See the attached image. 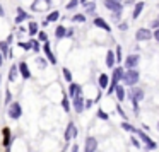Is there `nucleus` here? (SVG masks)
Segmentation results:
<instances>
[{
    "mask_svg": "<svg viewBox=\"0 0 159 152\" xmlns=\"http://www.w3.org/2000/svg\"><path fill=\"white\" fill-rule=\"evenodd\" d=\"M123 69L121 67H116V69L113 70V75H111V84L108 86V89H106V94H113L115 92V89H116V86H118V80H121L123 79Z\"/></svg>",
    "mask_w": 159,
    "mask_h": 152,
    "instance_id": "obj_1",
    "label": "nucleus"
},
{
    "mask_svg": "<svg viewBox=\"0 0 159 152\" xmlns=\"http://www.w3.org/2000/svg\"><path fill=\"white\" fill-rule=\"evenodd\" d=\"M139 79H140V75H139V72L135 69H132V70H127V72L123 74V82H125V86H128V87H132V86H135V84L139 82Z\"/></svg>",
    "mask_w": 159,
    "mask_h": 152,
    "instance_id": "obj_2",
    "label": "nucleus"
},
{
    "mask_svg": "<svg viewBox=\"0 0 159 152\" xmlns=\"http://www.w3.org/2000/svg\"><path fill=\"white\" fill-rule=\"evenodd\" d=\"M7 114L11 120H19L22 116V108L19 103H11L9 104V110H7Z\"/></svg>",
    "mask_w": 159,
    "mask_h": 152,
    "instance_id": "obj_3",
    "label": "nucleus"
},
{
    "mask_svg": "<svg viewBox=\"0 0 159 152\" xmlns=\"http://www.w3.org/2000/svg\"><path fill=\"white\" fill-rule=\"evenodd\" d=\"M130 101H132V104H134V108L137 110L139 108V101H142V97H144V91L142 89H139V87H130Z\"/></svg>",
    "mask_w": 159,
    "mask_h": 152,
    "instance_id": "obj_4",
    "label": "nucleus"
},
{
    "mask_svg": "<svg viewBox=\"0 0 159 152\" xmlns=\"http://www.w3.org/2000/svg\"><path fill=\"white\" fill-rule=\"evenodd\" d=\"M135 133L139 135L140 142H144V144H145V147H147V149H151V150L157 149V144H156V142L152 140V138L149 137V135H145V132H142V130H135Z\"/></svg>",
    "mask_w": 159,
    "mask_h": 152,
    "instance_id": "obj_5",
    "label": "nucleus"
},
{
    "mask_svg": "<svg viewBox=\"0 0 159 152\" xmlns=\"http://www.w3.org/2000/svg\"><path fill=\"white\" fill-rule=\"evenodd\" d=\"M104 7L113 14H121V11H123V5L120 2H113V0H104Z\"/></svg>",
    "mask_w": 159,
    "mask_h": 152,
    "instance_id": "obj_6",
    "label": "nucleus"
},
{
    "mask_svg": "<svg viewBox=\"0 0 159 152\" xmlns=\"http://www.w3.org/2000/svg\"><path fill=\"white\" fill-rule=\"evenodd\" d=\"M77 133H79V132H77L75 125H74L72 121H70V123L67 125V128H65V135H63V138H65V142H70L72 138H75V137H77Z\"/></svg>",
    "mask_w": 159,
    "mask_h": 152,
    "instance_id": "obj_7",
    "label": "nucleus"
},
{
    "mask_svg": "<svg viewBox=\"0 0 159 152\" xmlns=\"http://www.w3.org/2000/svg\"><path fill=\"white\" fill-rule=\"evenodd\" d=\"M98 150V140L94 137H87L84 144V152H96Z\"/></svg>",
    "mask_w": 159,
    "mask_h": 152,
    "instance_id": "obj_8",
    "label": "nucleus"
},
{
    "mask_svg": "<svg viewBox=\"0 0 159 152\" xmlns=\"http://www.w3.org/2000/svg\"><path fill=\"white\" fill-rule=\"evenodd\" d=\"M86 99H84L82 96H75L74 97V101H72V106H74V110L77 111V113H82L84 110H86Z\"/></svg>",
    "mask_w": 159,
    "mask_h": 152,
    "instance_id": "obj_9",
    "label": "nucleus"
},
{
    "mask_svg": "<svg viewBox=\"0 0 159 152\" xmlns=\"http://www.w3.org/2000/svg\"><path fill=\"white\" fill-rule=\"evenodd\" d=\"M135 38H137V41H147V39L152 38V33L149 31V29H145V28H140L137 33H135Z\"/></svg>",
    "mask_w": 159,
    "mask_h": 152,
    "instance_id": "obj_10",
    "label": "nucleus"
},
{
    "mask_svg": "<svg viewBox=\"0 0 159 152\" xmlns=\"http://www.w3.org/2000/svg\"><path fill=\"white\" fill-rule=\"evenodd\" d=\"M48 7H50V0H34L31 9L34 12H41V11H46Z\"/></svg>",
    "mask_w": 159,
    "mask_h": 152,
    "instance_id": "obj_11",
    "label": "nucleus"
},
{
    "mask_svg": "<svg viewBox=\"0 0 159 152\" xmlns=\"http://www.w3.org/2000/svg\"><path fill=\"white\" fill-rule=\"evenodd\" d=\"M139 55H128L127 58H125V67H127L128 70H132V69H135V67L139 65Z\"/></svg>",
    "mask_w": 159,
    "mask_h": 152,
    "instance_id": "obj_12",
    "label": "nucleus"
},
{
    "mask_svg": "<svg viewBox=\"0 0 159 152\" xmlns=\"http://www.w3.org/2000/svg\"><path fill=\"white\" fill-rule=\"evenodd\" d=\"M69 94H70V97H75V96H82V87L79 86V84H75V82H70V86H69Z\"/></svg>",
    "mask_w": 159,
    "mask_h": 152,
    "instance_id": "obj_13",
    "label": "nucleus"
},
{
    "mask_svg": "<svg viewBox=\"0 0 159 152\" xmlns=\"http://www.w3.org/2000/svg\"><path fill=\"white\" fill-rule=\"evenodd\" d=\"M43 51H45V55H46V58H48V62L52 63V65H57V58H55V55L52 53V50H50V43H48V41L43 45Z\"/></svg>",
    "mask_w": 159,
    "mask_h": 152,
    "instance_id": "obj_14",
    "label": "nucleus"
},
{
    "mask_svg": "<svg viewBox=\"0 0 159 152\" xmlns=\"http://www.w3.org/2000/svg\"><path fill=\"white\" fill-rule=\"evenodd\" d=\"M17 67H19V74L22 75V79H29L31 77V72H29V67L26 62H21Z\"/></svg>",
    "mask_w": 159,
    "mask_h": 152,
    "instance_id": "obj_15",
    "label": "nucleus"
},
{
    "mask_svg": "<svg viewBox=\"0 0 159 152\" xmlns=\"http://www.w3.org/2000/svg\"><path fill=\"white\" fill-rule=\"evenodd\" d=\"M94 26H96V28H101V29H104L106 33H110V31H111L110 24H108V22L104 21L103 17H96V19H94Z\"/></svg>",
    "mask_w": 159,
    "mask_h": 152,
    "instance_id": "obj_16",
    "label": "nucleus"
},
{
    "mask_svg": "<svg viewBox=\"0 0 159 152\" xmlns=\"http://www.w3.org/2000/svg\"><path fill=\"white\" fill-rule=\"evenodd\" d=\"M98 84H99L101 89H106L110 86V77H108V74H101L99 79H98Z\"/></svg>",
    "mask_w": 159,
    "mask_h": 152,
    "instance_id": "obj_17",
    "label": "nucleus"
},
{
    "mask_svg": "<svg viewBox=\"0 0 159 152\" xmlns=\"http://www.w3.org/2000/svg\"><path fill=\"white\" fill-rule=\"evenodd\" d=\"M26 19H31V17H29V14H26V12L22 11L21 7H17V17H16V24H21V22L26 21Z\"/></svg>",
    "mask_w": 159,
    "mask_h": 152,
    "instance_id": "obj_18",
    "label": "nucleus"
},
{
    "mask_svg": "<svg viewBox=\"0 0 159 152\" xmlns=\"http://www.w3.org/2000/svg\"><path fill=\"white\" fill-rule=\"evenodd\" d=\"M144 2H137V4H135V7H134V14H132V17L134 19H139V16H140V12L144 11Z\"/></svg>",
    "mask_w": 159,
    "mask_h": 152,
    "instance_id": "obj_19",
    "label": "nucleus"
},
{
    "mask_svg": "<svg viewBox=\"0 0 159 152\" xmlns=\"http://www.w3.org/2000/svg\"><path fill=\"white\" fill-rule=\"evenodd\" d=\"M2 135H4V147H9V145H11V130H9L7 127L4 128V130H2Z\"/></svg>",
    "mask_w": 159,
    "mask_h": 152,
    "instance_id": "obj_20",
    "label": "nucleus"
},
{
    "mask_svg": "<svg viewBox=\"0 0 159 152\" xmlns=\"http://www.w3.org/2000/svg\"><path fill=\"white\" fill-rule=\"evenodd\" d=\"M115 62H116V58H115V51L110 50V51L106 53V65L111 69V67H115Z\"/></svg>",
    "mask_w": 159,
    "mask_h": 152,
    "instance_id": "obj_21",
    "label": "nucleus"
},
{
    "mask_svg": "<svg viewBox=\"0 0 159 152\" xmlns=\"http://www.w3.org/2000/svg\"><path fill=\"white\" fill-rule=\"evenodd\" d=\"M17 74H19V67L17 65H11V70H9V80L14 82L16 77H17Z\"/></svg>",
    "mask_w": 159,
    "mask_h": 152,
    "instance_id": "obj_22",
    "label": "nucleus"
},
{
    "mask_svg": "<svg viewBox=\"0 0 159 152\" xmlns=\"http://www.w3.org/2000/svg\"><path fill=\"white\" fill-rule=\"evenodd\" d=\"M65 34H67V29L63 28V26H57V29H55V38H57V39H62V38H65Z\"/></svg>",
    "mask_w": 159,
    "mask_h": 152,
    "instance_id": "obj_23",
    "label": "nucleus"
},
{
    "mask_svg": "<svg viewBox=\"0 0 159 152\" xmlns=\"http://www.w3.org/2000/svg\"><path fill=\"white\" fill-rule=\"evenodd\" d=\"M115 94H116V97H118V101H123L125 99V89L121 86H116V89H115Z\"/></svg>",
    "mask_w": 159,
    "mask_h": 152,
    "instance_id": "obj_24",
    "label": "nucleus"
},
{
    "mask_svg": "<svg viewBox=\"0 0 159 152\" xmlns=\"http://www.w3.org/2000/svg\"><path fill=\"white\" fill-rule=\"evenodd\" d=\"M0 51H2V56H9V43L7 41H0Z\"/></svg>",
    "mask_w": 159,
    "mask_h": 152,
    "instance_id": "obj_25",
    "label": "nucleus"
},
{
    "mask_svg": "<svg viewBox=\"0 0 159 152\" xmlns=\"http://www.w3.org/2000/svg\"><path fill=\"white\" fill-rule=\"evenodd\" d=\"M28 33H29V36H34L36 33H38V24H36V22H29Z\"/></svg>",
    "mask_w": 159,
    "mask_h": 152,
    "instance_id": "obj_26",
    "label": "nucleus"
},
{
    "mask_svg": "<svg viewBox=\"0 0 159 152\" xmlns=\"http://www.w3.org/2000/svg\"><path fill=\"white\" fill-rule=\"evenodd\" d=\"M58 17H60V12H58V11H53L52 14H50L48 17H46V22H55Z\"/></svg>",
    "mask_w": 159,
    "mask_h": 152,
    "instance_id": "obj_27",
    "label": "nucleus"
},
{
    "mask_svg": "<svg viewBox=\"0 0 159 152\" xmlns=\"http://www.w3.org/2000/svg\"><path fill=\"white\" fill-rule=\"evenodd\" d=\"M36 63H38L39 69H46V65H48L46 58H43V56H38V58H36Z\"/></svg>",
    "mask_w": 159,
    "mask_h": 152,
    "instance_id": "obj_28",
    "label": "nucleus"
},
{
    "mask_svg": "<svg viewBox=\"0 0 159 152\" xmlns=\"http://www.w3.org/2000/svg\"><path fill=\"white\" fill-rule=\"evenodd\" d=\"M121 128H123L125 132H132V133H135V130H137V128H134L130 123H127V121H123V123H121Z\"/></svg>",
    "mask_w": 159,
    "mask_h": 152,
    "instance_id": "obj_29",
    "label": "nucleus"
},
{
    "mask_svg": "<svg viewBox=\"0 0 159 152\" xmlns=\"http://www.w3.org/2000/svg\"><path fill=\"white\" fill-rule=\"evenodd\" d=\"M62 106H63V110L65 111H70V104H69V97L63 94V99H62Z\"/></svg>",
    "mask_w": 159,
    "mask_h": 152,
    "instance_id": "obj_30",
    "label": "nucleus"
},
{
    "mask_svg": "<svg viewBox=\"0 0 159 152\" xmlns=\"http://www.w3.org/2000/svg\"><path fill=\"white\" fill-rule=\"evenodd\" d=\"M77 5H79V0H69V4H67L65 7L69 9V11H72V9H75Z\"/></svg>",
    "mask_w": 159,
    "mask_h": 152,
    "instance_id": "obj_31",
    "label": "nucleus"
},
{
    "mask_svg": "<svg viewBox=\"0 0 159 152\" xmlns=\"http://www.w3.org/2000/svg\"><path fill=\"white\" fill-rule=\"evenodd\" d=\"M72 21L74 22H84V21H86V16H84V14H75L72 17Z\"/></svg>",
    "mask_w": 159,
    "mask_h": 152,
    "instance_id": "obj_32",
    "label": "nucleus"
},
{
    "mask_svg": "<svg viewBox=\"0 0 159 152\" xmlns=\"http://www.w3.org/2000/svg\"><path fill=\"white\" fill-rule=\"evenodd\" d=\"M62 72H63V77H65L67 82H72V74H70V70L69 69H63Z\"/></svg>",
    "mask_w": 159,
    "mask_h": 152,
    "instance_id": "obj_33",
    "label": "nucleus"
},
{
    "mask_svg": "<svg viewBox=\"0 0 159 152\" xmlns=\"http://www.w3.org/2000/svg\"><path fill=\"white\" fill-rule=\"evenodd\" d=\"M98 118H99V120H108V113H104L103 110H98Z\"/></svg>",
    "mask_w": 159,
    "mask_h": 152,
    "instance_id": "obj_34",
    "label": "nucleus"
},
{
    "mask_svg": "<svg viewBox=\"0 0 159 152\" xmlns=\"http://www.w3.org/2000/svg\"><path fill=\"white\" fill-rule=\"evenodd\" d=\"M19 46H21L22 50H26V51H29V50H33V46H31V41H29V43H19Z\"/></svg>",
    "mask_w": 159,
    "mask_h": 152,
    "instance_id": "obj_35",
    "label": "nucleus"
},
{
    "mask_svg": "<svg viewBox=\"0 0 159 152\" xmlns=\"http://www.w3.org/2000/svg\"><path fill=\"white\" fill-rule=\"evenodd\" d=\"M115 58H116V62H118V63L121 62V48H120V46H118L116 51H115Z\"/></svg>",
    "mask_w": 159,
    "mask_h": 152,
    "instance_id": "obj_36",
    "label": "nucleus"
},
{
    "mask_svg": "<svg viewBox=\"0 0 159 152\" xmlns=\"http://www.w3.org/2000/svg\"><path fill=\"white\" fill-rule=\"evenodd\" d=\"M5 104H11L12 103V94H11V91H7L5 92V101H4Z\"/></svg>",
    "mask_w": 159,
    "mask_h": 152,
    "instance_id": "obj_37",
    "label": "nucleus"
},
{
    "mask_svg": "<svg viewBox=\"0 0 159 152\" xmlns=\"http://www.w3.org/2000/svg\"><path fill=\"white\" fill-rule=\"evenodd\" d=\"M31 46H33V51H39V41L33 39V41H31Z\"/></svg>",
    "mask_w": 159,
    "mask_h": 152,
    "instance_id": "obj_38",
    "label": "nucleus"
},
{
    "mask_svg": "<svg viewBox=\"0 0 159 152\" xmlns=\"http://www.w3.org/2000/svg\"><path fill=\"white\" fill-rule=\"evenodd\" d=\"M132 144H134V147H137V149H140V140L139 138H135V137H132Z\"/></svg>",
    "mask_w": 159,
    "mask_h": 152,
    "instance_id": "obj_39",
    "label": "nucleus"
},
{
    "mask_svg": "<svg viewBox=\"0 0 159 152\" xmlns=\"http://www.w3.org/2000/svg\"><path fill=\"white\" fill-rule=\"evenodd\" d=\"M94 9H96V7H94V2H91V4H87L86 11H87V12H94Z\"/></svg>",
    "mask_w": 159,
    "mask_h": 152,
    "instance_id": "obj_40",
    "label": "nucleus"
},
{
    "mask_svg": "<svg viewBox=\"0 0 159 152\" xmlns=\"http://www.w3.org/2000/svg\"><path fill=\"white\" fill-rule=\"evenodd\" d=\"M152 38H154V39H156V41H157V43H159V29H156V31H154V33H152Z\"/></svg>",
    "mask_w": 159,
    "mask_h": 152,
    "instance_id": "obj_41",
    "label": "nucleus"
},
{
    "mask_svg": "<svg viewBox=\"0 0 159 152\" xmlns=\"http://www.w3.org/2000/svg\"><path fill=\"white\" fill-rule=\"evenodd\" d=\"M116 111H118V114H120V116H123V118H127V114H125V111L121 110L120 106H116Z\"/></svg>",
    "mask_w": 159,
    "mask_h": 152,
    "instance_id": "obj_42",
    "label": "nucleus"
},
{
    "mask_svg": "<svg viewBox=\"0 0 159 152\" xmlns=\"http://www.w3.org/2000/svg\"><path fill=\"white\" fill-rule=\"evenodd\" d=\"M39 41H45L46 43V33H43V31L39 33Z\"/></svg>",
    "mask_w": 159,
    "mask_h": 152,
    "instance_id": "obj_43",
    "label": "nucleus"
},
{
    "mask_svg": "<svg viewBox=\"0 0 159 152\" xmlns=\"http://www.w3.org/2000/svg\"><path fill=\"white\" fill-rule=\"evenodd\" d=\"M67 38H72V36H74V29H67Z\"/></svg>",
    "mask_w": 159,
    "mask_h": 152,
    "instance_id": "obj_44",
    "label": "nucleus"
},
{
    "mask_svg": "<svg viewBox=\"0 0 159 152\" xmlns=\"http://www.w3.org/2000/svg\"><path fill=\"white\" fill-rule=\"evenodd\" d=\"M70 152H79V145L74 144V145H72V149H70Z\"/></svg>",
    "mask_w": 159,
    "mask_h": 152,
    "instance_id": "obj_45",
    "label": "nucleus"
},
{
    "mask_svg": "<svg viewBox=\"0 0 159 152\" xmlns=\"http://www.w3.org/2000/svg\"><path fill=\"white\" fill-rule=\"evenodd\" d=\"M84 106H86V110H87V108H91V106H93V101H91V99H86V104H84Z\"/></svg>",
    "mask_w": 159,
    "mask_h": 152,
    "instance_id": "obj_46",
    "label": "nucleus"
},
{
    "mask_svg": "<svg viewBox=\"0 0 159 152\" xmlns=\"http://www.w3.org/2000/svg\"><path fill=\"white\" fill-rule=\"evenodd\" d=\"M152 28H154V29H159V21H154V22H152Z\"/></svg>",
    "mask_w": 159,
    "mask_h": 152,
    "instance_id": "obj_47",
    "label": "nucleus"
},
{
    "mask_svg": "<svg viewBox=\"0 0 159 152\" xmlns=\"http://www.w3.org/2000/svg\"><path fill=\"white\" fill-rule=\"evenodd\" d=\"M4 16H5V11H4V7L0 5V17H4Z\"/></svg>",
    "mask_w": 159,
    "mask_h": 152,
    "instance_id": "obj_48",
    "label": "nucleus"
},
{
    "mask_svg": "<svg viewBox=\"0 0 159 152\" xmlns=\"http://www.w3.org/2000/svg\"><path fill=\"white\" fill-rule=\"evenodd\" d=\"M12 39H14V36H12V34H11V36H9V38H7V39H5V41H7V43H9V45H11V43H12Z\"/></svg>",
    "mask_w": 159,
    "mask_h": 152,
    "instance_id": "obj_49",
    "label": "nucleus"
},
{
    "mask_svg": "<svg viewBox=\"0 0 159 152\" xmlns=\"http://www.w3.org/2000/svg\"><path fill=\"white\" fill-rule=\"evenodd\" d=\"M2 63H4V56H2V53H0V67H2Z\"/></svg>",
    "mask_w": 159,
    "mask_h": 152,
    "instance_id": "obj_50",
    "label": "nucleus"
},
{
    "mask_svg": "<svg viewBox=\"0 0 159 152\" xmlns=\"http://www.w3.org/2000/svg\"><path fill=\"white\" fill-rule=\"evenodd\" d=\"M113 2H120V4H121V0H113Z\"/></svg>",
    "mask_w": 159,
    "mask_h": 152,
    "instance_id": "obj_51",
    "label": "nucleus"
},
{
    "mask_svg": "<svg viewBox=\"0 0 159 152\" xmlns=\"http://www.w3.org/2000/svg\"><path fill=\"white\" fill-rule=\"evenodd\" d=\"M132 2H135V0H130V4H132Z\"/></svg>",
    "mask_w": 159,
    "mask_h": 152,
    "instance_id": "obj_52",
    "label": "nucleus"
}]
</instances>
